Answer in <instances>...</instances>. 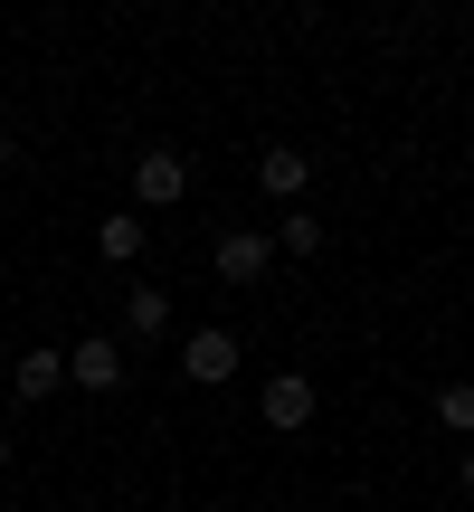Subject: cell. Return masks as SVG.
Returning <instances> with one entry per match:
<instances>
[{"label": "cell", "instance_id": "cell-11", "mask_svg": "<svg viewBox=\"0 0 474 512\" xmlns=\"http://www.w3.org/2000/svg\"><path fill=\"white\" fill-rule=\"evenodd\" d=\"M437 427L474 437V380H446V389H437Z\"/></svg>", "mask_w": 474, "mask_h": 512}, {"label": "cell", "instance_id": "cell-3", "mask_svg": "<svg viewBox=\"0 0 474 512\" xmlns=\"http://www.w3.org/2000/svg\"><path fill=\"white\" fill-rule=\"evenodd\" d=\"M67 380L86 389V399H114V389H124V342H114V332H86V342L67 351Z\"/></svg>", "mask_w": 474, "mask_h": 512}, {"label": "cell", "instance_id": "cell-7", "mask_svg": "<svg viewBox=\"0 0 474 512\" xmlns=\"http://www.w3.org/2000/svg\"><path fill=\"white\" fill-rule=\"evenodd\" d=\"M10 389H19V408L57 399V389H67V351H19V361H10Z\"/></svg>", "mask_w": 474, "mask_h": 512}, {"label": "cell", "instance_id": "cell-6", "mask_svg": "<svg viewBox=\"0 0 474 512\" xmlns=\"http://www.w3.org/2000/svg\"><path fill=\"white\" fill-rule=\"evenodd\" d=\"M313 408H323V399H313V380H304V370H275V380H266V399H256V418L294 437V427H313Z\"/></svg>", "mask_w": 474, "mask_h": 512}, {"label": "cell", "instance_id": "cell-13", "mask_svg": "<svg viewBox=\"0 0 474 512\" xmlns=\"http://www.w3.org/2000/svg\"><path fill=\"white\" fill-rule=\"evenodd\" d=\"M10 162H19V133H10V124H0V171H10Z\"/></svg>", "mask_w": 474, "mask_h": 512}, {"label": "cell", "instance_id": "cell-12", "mask_svg": "<svg viewBox=\"0 0 474 512\" xmlns=\"http://www.w3.org/2000/svg\"><path fill=\"white\" fill-rule=\"evenodd\" d=\"M456 484H465V503H474V446H465V456H456Z\"/></svg>", "mask_w": 474, "mask_h": 512}, {"label": "cell", "instance_id": "cell-1", "mask_svg": "<svg viewBox=\"0 0 474 512\" xmlns=\"http://www.w3.org/2000/svg\"><path fill=\"white\" fill-rule=\"evenodd\" d=\"M133 200H143V209H181V200H190V152L152 143L143 162H133Z\"/></svg>", "mask_w": 474, "mask_h": 512}, {"label": "cell", "instance_id": "cell-4", "mask_svg": "<svg viewBox=\"0 0 474 512\" xmlns=\"http://www.w3.org/2000/svg\"><path fill=\"white\" fill-rule=\"evenodd\" d=\"M237 361H247V342H237L228 323H209V332H190V342H181V370H190V380H200V389L237 380Z\"/></svg>", "mask_w": 474, "mask_h": 512}, {"label": "cell", "instance_id": "cell-14", "mask_svg": "<svg viewBox=\"0 0 474 512\" xmlns=\"http://www.w3.org/2000/svg\"><path fill=\"white\" fill-rule=\"evenodd\" d=\"M10 456H19V437H10V427H0V475H10Z\"/></svg>", "mask_w": 474, "mask_h": 512}, {"label": "cell", "instance_id": "cell-8", "mask_svg": "<svg viewBox=\"0 0 474 512\" xmlns=\"http://www.w3.org/2000/svg\"><path fill=\"white\" fill-rule=\"evenodd\" d=\"M124 332H133V342H162V332H171V294L162 285H133L124 294Z\"/></svg>", "mask_w": 474, "mask_h": 512}, {"label": "cell", "instance_id": "cell-2", "mask_svg": "<svg viewBox=\"0 0 474 512\" xmlns=\"http://www.w3.org/2000/svg\"><path fill=\"white\" fill-rule=\"evenodd\" d=\"M209 266H219V285H266V266H275V238H266V228H219Z\"/></svg>", "mask_w": 474, "mask_h": 512}, {"label": "cell", "instance_id": "cell-9", "mask_svg": "<svg viewBox=\"0 0 474 512\" xmlns=\"http://www.w3.org/2000/svg\"><path fill=\"white\" fill-rule=\"evenodd\" d=\"M95 247H105V266H133V256H143V209H114V219L95 228Z\"/></svg>", "mask_w": 474, "mask_h": 512}, {"label": "cell", "instance_id": "cell-5", "mask_svg": "<svg viewBox=\"0 0 474 512\" xmlns=\"http://www.w3.org/2000/svg\"><path fill=\"white\" fill-rule=\"evenodd\" d=\"M256 190L304 209V190H313V152H304V143H266V152H256Z\"/></svg>", "mask_w": 474, "mask_h": 512}, {"label": "cell", "instance_id": "cell-10", "mask_svg": "<svg viewBox=\"0 0 474 512\" xmlns=\"http://www.w3.org/2000/svg\"><path fill=\"white\" fill-rule=\"evenodd\" d=\"M275 247H285V256H304V266H313V256H323V219H313V209H285Z\"/></svg>", "mask_w": 474, "mask_h": 512}]
</instances>
